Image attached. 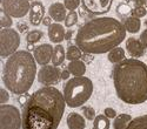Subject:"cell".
Instances as JSON below:
<instances>
[{"mask_svg": "<svg viewBox=\"0 0 147 129\" xmlns=\"http://www.w3.org/2000/svg\"><path fill=\"white\" fill-rule=\"evenodd\" d=\"M66 108L64 93L53 86L35 90L24 107L22 129H58Z\"/></svg>", "mask_w": 147, "mask_h": 129, "instance_id": "6da1fadb", "label": "cell"}, {"mask_svg": "<svg viewBox=\"0 0 147 129\" xmlns=\"http://www.w3.org/2000/svg\"><path fill=\"white\" fill-rule=\"evenodd\" d=\"M124 23L112 17H99L82 25L76 35V45L88 54H105L126 39Z\"/></svg>", "mask_w": 147, "mask_h": 129, "instance_id": "7a4b0ae2", "label": "cell"}, {"mask_svg": "<svg viewBox=\"0 0 147 129\" xmlns=\"http://www.w3.org/2000/svg\"><path fill=\"white\" fill-rule=\"evenodd\" d=\"M113 84L117 96L127 104L147 101V66L136 57L125 59L113 68Z\"/></svg>", "mask_w": 147, "mask_h": 129, "instance_id": "3957f363", "label": "cell"}, {"mask_svg": "<svg viewBox=\"0 0 147 129\" xmlns=\"http://www.w3.org/2000/svg\"><path fill=\"white\" fill-rule=\"evenodd\" d=\"M36 61L28 51H18L7 57L3 69L5 87L13 94L21 95L27 93L35 80Z\"/></svg>", "mask_w": 147, "mask_h": 129, "instance_id": "277c9868", "label": "cell"}, {"mask_svg": "<svg viewBox=\"0 0 147 129\" xmlns=\"http://www.w3.org/2000/svg\"><path fill=\"white\" fill-rule=\"evenodd\" d=\"M64 98L71 108H78L86 103L93 94V82L87 76H74L65 84Z\"/></svg>", "mask_w": 147, "mask_h": 129, "instance_id": "5b68a950", "label": "cell"}, {"mask_svg": "<svg viewBox=\"0 0 147 129\" xmlns=\"http://www.w3.org/2000/svg\"><path fill=\"white\" fill-rule=\"evenodd\" d=\"M20 46V35L14 28H1L0 31V56L9 57L18 52Z\"/></svg>", "mask_w": 147, "mask_h": 129, "instance_id": "8992f818", "label": "cell"}, {"mask_svg": "<svg viewBox=\"0 0 147 129\" xmlns=\"http://www.w3.org/2000/svg\"><path fill=\"white\" fill-rule=\"evenodd\" d=\"M22 116L13 104H1L0 107V129H20Z\"/></svg>", "mask_w": 147, "mask_h": 129, "instance_id": "52a82bcc", "label": "cell"}, {"mask_svg": "<svg viewBox=\"0 0 147 129\" xmlns=\"http://www.w3.org/2000/svg\"><path fill=\"white\" fill-rule=\"evenodd\" d=\"M1 7L12 18H24L30 13V0H1Z\"/></svg>", "mask_w": 147, "mask_h": 129, "instance_id": "ba28073f", "label": "cell"}, {"mask_svg": "<svg viewBox=\"0 0 147 129\" xmlns=\"http://www.w3.org/2000/svg\"><path fill=\"white\" fill-rule=\"evenodd\" d=\"M61 73L58 69V67L55 66H51V65H46V66H41V68L38 72V81L39 84L48 87V86H54L57 85L59 80L61 79Z\"/></svg>", "mask_w": 147, "mask_h": 129, "instance_id": "9c48e42d", "label": "cell"}, {"mask_svg": "<svg viewBox=\"0 0 147 129\" xmlns=\"http://www.w3.org/2000/svg\"><path fill=\"white\" fill-rule=\"evenodd\" d=\"M113 0H81L82 9L93 15H104L112 7Z\"/></svg>", "mask_w": 147, "mask_h": 129, "instance_id": "30bf717a", "label": "cell"}, {"mask_svg": "<svg viewBox=\"0 0 147 129\" xmlns=\"http://www.w3.org/2000/svg\"><path fill=\"white\" fill-rule=\"evenodd\" d=\"M53 49L54 47L50 43H42L35 47V49L33 51L34 59L38 65L40 66H46L52 61V56H53Z\"/></svg>", "mask_w": 147, "mask_h": 129, "instance_id": "8fae6325", "label": "cell"}, {"mask_svg": "<svg viewBox=\"0 0 147 129\" xmlns=\"http://www.w3.org/2000/svg\"><path fill=\"white\" fill-rule=\"evenodd\" d=\"M45 18V6L40 1H33L31 4V9L28 13L30 23L32 26H39Z\"/></svg>", "mask_w": 147, "mask_h": 129, "instance_id": "7c38bea8", "label": "cell"}, {"mask_svg": "<svg viewBox=\"0 0 147 129\" xmlns=\"http://www.w3.org/2000/svg\"><path fill=\"white\" fill-rule=\"evenodd\" d=\"M145 48L146 47L142 45L140 39H137L134 37H131L126 40V51L127 53L132 56V57H136L139 59L141 56H144L145 54Z\"/></svg>", "mask_w": 147, "mask_h": 129, "instance_id": "4fadbf2b", "label": "cell"}, {"mask_svg": "<svg viewBox=\"0 0 147 129\" xmlns=\"http://www.w3.org/2000/svg\"><path fill=\"white\" fill-rule=\"evenodd\" d=\"M47 34H48V39H50V41L58 45V43L63 42L65 40L66 31H65V27L63 25H60L59 22H54L48 27Z\"/></svg>", "mask_w": 147, "mask_h": 129, "instance_id": "5bb4252c", "label": "cell"}, {"mask_svg": "<svg viewBox=\"0 0 147 129\" xmlns=\"http://www.w3.org/2000/svg\"><path fill=\"white\" fill-rule=\"evenodd\" d=\"M66 12H67V8L61 3H54L48 7V15H50L55 22L65 21L66 17H67Z\"/></svg>", "mask_w": 147, "mask_h": 129, "instance_id": "9a60e30c", "label": "cell"}, {"mask_svg": "<svg viewBox=\"0 0 147 129\" xmlns=\"http://www.w3.org/2000/svg\"><path fill=\"white\" fill-rule=\"evenodd\" d=\"M67 127L68 129H85L86 128V121L79 113H69L67 115Z\"/></svg>", "mask_w": 147, "mask_h": 129, "instance_id": "2e32d148", "label": "cell"}, {"mask_svg": "<svg viewBox=\"0 0 147 129\" xmlns=\"http://www.w3.org/2000/svg\"><path fill=\"white\" fill-rule=\"evenodd\" d=\"M67 69L74 76H84L85 73H86V63L81 59L76 61H69V63L67 65Z\"/></svg>", "mask_w": 147, "mask_h": 129, "instance_id": "e0dca14e", "label": "cell"}, {"mask_svg": "<svg viewBox=\"0 0 147 129\" xmlns=\"http://www.w3.org/2000/svg\"><path fill=\"white\" fill-rule=\"evenodd\" d=\"M66 59V51L64 48L63 45H55L53 49V56H52V65L58 67L60 65H63Z\"/></svg>", "mask_w": 147, "mask_h": 129, "instance_id": "ac0fdd59", "label": "cell"}, {"mask_svg": "<svg viewBox=\"0 0 147 129\" xmlns=\"http://www.w3.org/2000/svg\"><path fill=\"white\" fill-rule=\"evenodd\" d=\"M107 59L108 61L111 63H120L121 61H124L126 59V53H125V49L121 48V47H115L112 51H109L107 53Z\"/></svg>", "mask_w": 147, "mask_h": 129, "instance_id": "d6986e66", "label": "cell"}, {"mask_svg": "<svg viewBox=\"0 0 147 129\" xmlns=\"http://www.w3.org/2000/svg\"><path fill=\"white\" fill-rule=\"evenodd\" d=\"M124 26L126 28V31L131 34H134V33H138L141 28V21L139 18H136V17H128L125 19L124 21Z\"/></svg>", "mask_w": 147, "mask_h": 129, "instance_id": "ffe728a7", "label": "cell"}, {"mask_svg": "<svg viewBox=\"0 0 147 129\" xmlns=\"http://www.w3.org/2000/svg\"><path fill=\"white\" fill-rule=\"evenodd\" d=\"M131 121H132V116L129 114H119L113 121V128L114 129H127Z\"/></svg>", "mask_w": 147, "mask_h": 129, "instance_id": "44dd1931", "label": "cell"}, {"mask_svg": "<svg viewBox=\"0 0 147 129\" xmlns=\"http://www.w3.org/2000/svg\"><path fill=\"white\" fill-rule=\"evenodd\" d=\"M82 51L79 48L77 45H68L67 46V51H66V59L68 61H76L80 60L82 57Z\"/></svg>", "mask_w": 147, "mask_h": 129, "instance_id": "7402d4cb", "label": "cell"}, {"mask_svg": "<svg viewBox=\"0 0 147 129\" xmlns=\"http://www.w3.org/2000/svg\"><path fill=\"white\" fill-rule=\"evenodd\" d=\"M127 129H147V114L132 119Z\"/></svg>", "mask_w": 147, "mask_h": 129, "instance_id": "603a6c76", "label": "cell"}, {"mask_svg": "<svg viewBox=\"0 0 147 129\" xmlns=\"http://www.w3.org/2000/svg\"><path fill=\"white\" fill-rule=\"evenodd\" d=\"M109 127H111V122L105 114L98 115L93 120V129H109Z\"/></svg>", "mask_w": 147, "mask_h": 129, "instance_id": "cb8c5ba5", "label": "cell"}, {"mask_svg": "<svg viewBox=\"0 0 147 129\" xmlns=\"http://www.w3.org/2000/svg\"><path fill=\"white\" fill-rule=\"evenodd\" d=\"M12 25H13L12 17L1 7V9H0V26H1V28H11Z\"/></svg>", "mask_w": 147, "mask_h": 129, "instance_id": "d4e9b609", "label": "cell"}, {"mask_svg": "<svg viewBox=\"0 0 147 129\" xmlns=\"http://www.w3.org/2000/svg\"><path fill=\"white\" fill-rule=\"evenodd\" d=\"M41 38H44V32L40 29H33L27 33L26 41H27V43H35V42L40 41Z\"/></svg>", "mask_w": 147, "mask_h": 129, "instance_id": "484cf974", "label": "cell"}, {"mask_svg": "<svg viewBox=\"0 0 147 129\" xmlns=\"http://www.w3.org/2000/svg\"><path fill=\"white\" fill-rule=\"evenodd\" d=\"M78 22V14L76 11H69V13H67V17L65 19V27L71 28L73 26H76Z\"/></svg>", "mask_w": 147, "mask_h": 129, "instance_id": "4316f807", "label": "cell"}, {"mask_svg": "<svg viewBox=\"0 0 147 129\" xmlns=\"http://www.w3.org/2000/svg\"><path fill=\"white\" fill-rule=\"evenodd\" d=\"M132 17H136V18H144L147 14V8L145 6H136L132 9Z\"/></svg>", "mask_w": 147, "mask_h": 129, "instance_id": "83f0119b", "label": "cell"}, {"mask_svg": "<svg viewBox=\"0 0 147 129\" xmlns=\"http://www.w3.org/2000/svg\"><path fill=\"white\" fill-rule=\"evenodd\" d=\"M117 13L121 17H125V15H128L129 13H132V8L129 7L128 4H119L117 6Z\"/></svg>", "mask_w": 147, "mask_h": 129, "instance_id": "f1b7e54d", "label": "cell"}, {"mask_svg": "<svg viewBox=\"0 0 147 129\" xmlns=\"http://www.w3.org/2000/svg\"><path fill=\"white\" fill-rule=\"evenodd\" d=\"M81 4V0H64V5L68 11H76Z\"/></svg>", "mask_w": 147, "mask_h": 129, "instance_id": "f546056e", "label": "cell"}, {"mask_svg": "<svg viewBox=\"0 0 147 129\" xmlns=\"http://www.w3.org/2000/svg\"><path fill=\"white\" fill-rule=\"evenodd\" d=\"M82 113H84V116L86 117L87 120H94L96 117L95 116V110L92 107H84Z\"/></svg>", "mask_w": 147, "mask_h": 129, "instance_id": "4dcf8cb0", "label": "cell"}, {"mask_svg": "<svg viewBox=\"0 0 147 129\" xmlns=\"http://www.w3.org/2000/svg\"><path fill=\"white\" fill-rule=\"evenodd\" d=\"M8 100H9L8 92L5 90V88H1L0 89V102H1V104H6Z\"/></svg>", "mask_w": 147, "mask_h": 129, "instance_id": "1f68e13d", "label": "cell"}, {"mask_svg": "<svg viewBox=\"0 0 147 129\" xmlns=\"http://www.w3.org/2000/svg\"><path fill=\"white\" fill-rule=\"evenodd\" d=\"M30 99H31V95L28 93H25V94H21V95H19L18 101H19V103L22 106V107H25V106L28 103Z\"/></svg>", "mask_w": 147, "mask_h": 129, "instance_id": "d6a6232c", "label": "cell"}, {"mask_svg": "<svg viewBox=\"0 0 147 129\" xmlns=\"http://www.w3.org/2000/svg\"><path fill=\"white\" fill-rule=\"evenodd\" d=\"M104 114H105V115L108 117V119H115V117L118 116V115H117L115 109H113V108H111V107H107V108H105Z\"/></svg>", "mask_w": 147, "mask_h": 129, "instance_id": "836d02e7", "label": "cell"}, {"mask_svg": "<svg viewBox=\"0 0 147 129\" xmlns=\"http://www.w3.org/2000/svg\"><path fill=\"white\" fill-rule=\"evenodd\" d=\"M17 28H18V32L19 33H26L28 32V25L26 22H18L17 23Z\"/></svg>", "mask_w": 147, "mask_h": 129, "instance_id": "e575fe53", "label": "cell"}, {"mask_svg": "<svg viewBox=\"0 0 147 129\" xmlns=\"http://www.w3.org/2000/svg\"><path fill=\"white\" fill-rule=\"evenodd\" d=\"M140 40H141V42H142V45L147 48V28L145 29V31H142L141 32V34H140V38H139Z\"/></svg>", "mask_w": 147, "mask_h": 129, "instance_id": "d590c367", "label": "cell"}, {"mask_svg": "<svg viewBox=\"0 0 147 129\" xmlns=\"http://www.w3.org/2000/svg\"><path fill=\"white\" fill-rule=\"evenodd\" d=\"M52 18L50 17V15H47V17H45L44 19H42V25H45V26H47V27H50L51 25H52Z\"/></svg>", "mask_w": 147, "mask_h": 129, "instance_id": "8d00e7d4", "label": "cell"}, {"mask_svg": "<svg viewBox=\"0 0 147 129\" xmlns=\"http://www.w3.org/2000/svg\"><path fill=\"white\" fill-rule=\"evenodd\" d=\"M69 75H71V73H69V70L68 69H66V70H64V72H61V80H69Z\"/></svg>", "mask_w": 147, "mask_h": 129, "instance_id": "74e56055", "label": "cell"}, {"mask_svg": "<svg viewBox=\"0 0 147 129\" xmlns=\"http://www.w3.org/2000/svg\"><path fill=\"white\" fill-rule=\"evenodd\" d=\"M136 6H144L146 4V0H133Z\"/></svg>", "mask_w": 147, "mask_h": 129, "instance_id": "f35d334b", "label": "cell"}, {"mask_svg": "<svg viewBox=\"0 0 147 129\" xmlns=\"http://www.w3.org/2000/svg\"><path fill=\"white\" fill-rule=\"evenodd\" d=\"M72 34H73V32H72L71 29H69V31H67V32H66V34H65V40H71Z\"/></svg>", "mask_w": 147, "mask_h": 129, "instance_id": "ab89813d", "label": "cell"}, {"mask_svg": "<svg viewBox=\"0 0 147 129\" xmlns=\"http://www.w3.org/2000/svg\"><path fill=\"white\" fill-rule=\"evenodd\" d=\"M35 49V46H34V43H28L27 45V51L30 52V51H34Z\"/></svg>", "mask_w": 147, "mask_h": 129, "instance_id": "60d3db41", "label": "cell"}, {"mask_svg": "<svg viewBox=\"0 0 147 129\" xmlns=\"http://www.w3.org/2000/svg\"><path fill=\"white\" fill-rule=\"evenodd\" d=\"M145 26H146V28H147V19L145 20Z\"/></svg>", "mask_w": 147, "mask_h": 129, "instance_id": "b9f144b4", "label": "cell"}, {"mask_svg": "<svg viewBox=\"0 0 147 129\" xmlns=\"http://www.w3.org/2000/svg\"><path fill=\"white\" fill-rule=\"evenodd\" d=\"M125 1H128V0H125Z\"/></svg>", "mask_w": 147, "mask_h": 129, "instance_id": "7bdbcfd3", "label": "cell"}, {"mask_svg": "<svg viewBox=\"0 0 147 129\" xmlns=\"http://www.w3.org/2000/svg\"><path fill=\"white\" fill-rule=\"evenodd\" d=\"M146 8H147V5H146Z\"/></svg>", "mask_w": 147, "mask_h": 129, "instance_id": "ee69618b", "label": "cell"}]
</instances>
